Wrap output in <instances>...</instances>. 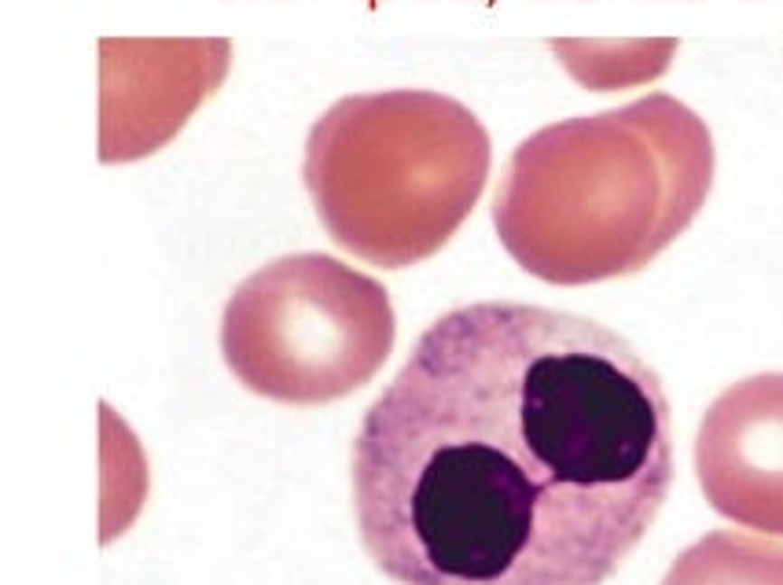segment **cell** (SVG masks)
<instances>
[{"instance_id":"6da1fadb","label":"cell","mask_w":783,"mask_h":585,"mask_svg":"<svg viewBox=\"0 0 783 585\" xmlns=\"http://www.w3.org/2000/svg\"><path fill=\"white\" fill-rule=\"evenodd\" d=\"M350 486L398 585H603L674 486L669 398L589 316L457 306L368 405Z\"/></svg>"},{"instance_id":"7a4b0ae2","label":"cell","mask_w":783,"mask_h":585,"mask_svg":"<svg viewBox=\"0 0 783 585\" xmlns=\"http://www.w3.org/2000/svg\"><path fill=\"white\" fill-rule=\"evenodd\" d=\"M713 137L669 92L530 133L508 158L493 229L523 273L581 288L640 273L713 188Z\"/></svg>"},{"instance_id":"3957f363","label":"cell","mask_w":783,"mask_h":585,"mask_svg":"<svg viewBox=\"0 0 783 585\" xmlns=\"http://www.w3.org/2000/svg\"><path fill=\"white\" fill-rule=\"evenodd\" d=\"M489 166V129L467 103L434 89H379L335 99L313 122L302 181L343 250L405 269L460 232Z\"/></svg>"},{"instance_id":"277c9868","label":"cell","mask_w":783,"mask_h":585,"mask_svg":"<svg viewBox=\"0 0 783 585\" xmlns=\"http://www.w3.org/2000/svg\"><path fill=\"white\" fill-rule=\"evenodd\" d=\"M394 335L390 291L320 250L254 269L221 313L232 376L284 405H327L361 391L386 364Z\"/></svg>"},{"instance_id":"5b68a950","label":"cell","mask_w":783,"mask_h":585,"mask_svg":"<svg viewBox=\"0 0 783 585\" xmlns=\"http://www.w3.org/2000/svg\"><path fill=\"white\" fill-rule=\"evenodd\" d=\"M232 67L225 37L99 41V163H137L170 144Z\"/></svg>"},{"instance_id":"8992f818","label":"cell","mask_w":783,"mask_h":585,"mask_svg":"<svg viewBox=\"0 0 783 585\" xmlns=\"http://www.w3.org/2000/svg\"><path fill=\"white\" fill-rule=\"evenodd\" d=\"M695 471L717 515L783 538V372H758L710 401Z\"/></svg>"},{"instance_id":"52a82bcc","label":"cell","mask_w":783,"mask_h":585,"mask_svg":"<svg viewBox=\"0 0 783 585\" xmlns=\"http://www.w3.org/2000/svg\"><path fill=\"white\" fill-rule=\"evenodd\" d=\"M662 585H783V542L710 530L674 560Z\"/></svg>"},{"instance_id":"ba28073f","label":"cell","mask_w":783,"mask_h":585,"mask_svg":"<svg viewBox=\"0 0 783 585\" xmlns=\"http://www.w3.org/2000/svg\"><path fill=\"white\" fill-rule=\"evenodd\" d=\"M552 52L581 85L607 92L658 78L677 41H552Z\"/></svg>"}]
</instances>
